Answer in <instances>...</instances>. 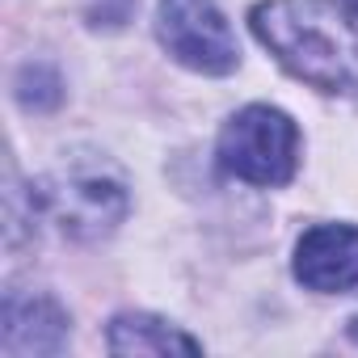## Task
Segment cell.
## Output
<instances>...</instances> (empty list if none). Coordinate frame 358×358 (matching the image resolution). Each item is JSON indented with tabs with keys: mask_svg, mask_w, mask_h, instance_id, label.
I'll list each match as a JSON object with an SVG mask.
<instances>
[{
	"mask_svg": "<svg viewBox=\"0 0 358 358\" xmlns=\"http://www.w3.org/2000/svg\"><path fill=\"white\" fill-rule=\"evenodd\" d=\"M253 34L291 76L324 93L358 80V30L333 0H266L253 9Z\"/></svg>",
	"mask_w": 358,
	"mask_h": 358,
	"instance_id": "obj_1",
	"label": "cell"
},
{
	"mask_svg": "<svg viewBox=\"0 0 358 358\" xmlns=\"http://www.w3.org/2000/svg\"><path fill=\"white\" fill-rule=\"evenodd\" d=\"M30 207H38L72 241H101L127 215V186L110 164L68 156L30 190Z\"/></svg>",
	"mask_w": 358,
	"mask_h": 358,
	"instance_id": "obj_2",
	"label": "cell"
},
{
	"mask_svg": "<svg viewBox=\"0 0 358 358\" xmlns=\"http://www.w3.org/2000/svg\"><path fill=\"white\" fill-rule=\"evenodd\" d=\"M299 131L274 106H245L220 131V164L249 186H287L295 173Z\"/></svg>",
	"mask_w": 358,
	"mask_h": 358,
	"instance_id": "obj_3",
	"label": "cell"
},
{
	"mask_svg": "<svg viewBox=\"0 0 358 358\" xmlns=\"http://www.w3.org/2000/svg\"><path fill=\"white\" fill-rule=\"evenodd\" d=\"M156 34L177 64H186L194 72L224 76L241 64L236 38L215 0H160Z\"/></svg>",
	"mask_w": 358,
	"mask_h": 358,
	"instance_id": "obj_4",
	"label": "cell"
},
{
	"mask_svg": "<svg viewBox=\"0 0 358 358\" xmlns=\"http://www.w3.org/2000/svg\"><path fill=\"white\" fill-rule=\"evenodd\" d=\"M295 278L312 291H350L358 287V228L316 224L295 245Z\"/></svg>",
	"mask_w": 358,
	"mask_h": 358,
	"instance_id": "obj_5",
	"label": "cell"
},
{
	"mask_svg": "<svg viewBox=\"0 0 358 358\" xmlns=\"http://www.w3.org/2000/svg\"><path fill=\"white\" fill-rule=\"evenodd\" d=\"M68 341V312L47 295H5L0 312V350L9 358H34V354H59Z\"/></svg>",
	"mask_w": 358,
	"mask_h": 358,
	"instance_id": "obj_6",
	"label": "cell"
},
{
	"mask_svg": "<svg viewBox=\"0 0 358 358\" xmlns=\"http://www.w3.org/2000/svg\"><path fill=\"white\" fill-rule=\"evenodd\" d=\"M106 345L110 354H199L203 345L173 329L169 320L160 316H148V312H122L110 320V333H106Z\"/></svg>",
	"mask_w": 358,
	"mask_h": 358,
	"instance_id": "obj_7",
	"label": "cell"
},
{
	"mask_svg": "<svg viewBox=\"0 0 358 358\" xmlns=\"http://www.w3.org/2000/svg\"><path fill=\"white\" fill-rule=\"evenodd\" d=\"M59 97H64V85H59V76L47 64H26L22 68V76H17V101L26 110H51V106H59Z\"/></svg>",
	"mask_w": 358,
	"mask_h": 358,
	"instance_id": "obj_8",
	"label": "cell"
},
{
	"mask_svg": "<svg viewBox=\"0 0 358 358\" xmlns=\"http://www.w3.org/2000/svg\"><path fill=\"white\" fill-rule=\"evenodd\" d=\"M139 0H89V22L97 30H122Z\"/></svg>",
	"mask_w": 358,
	"mask_h": 358,
	"instance_id": "obj_9",
	"label": "cell"
},
{
	"mask_svg": "<svg viewBox=\"0 0 358 358\" xmlns=\"http://www.w3.org/2000/svg\"><path fill=\"white\" fill-rule=\"evenodd\" d=\"M350 9H354V13H358V0H350Z\"/></svg>",
	"mask_w": 358,
	"mask_h": 358,
	"instance_id": "obj_10",
	"label": "cell"
}]
</instances>
